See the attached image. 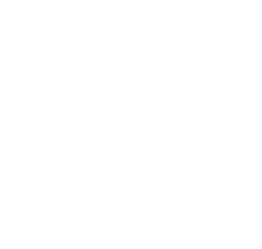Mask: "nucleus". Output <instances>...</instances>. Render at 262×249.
<instances>
[]
</instances>
